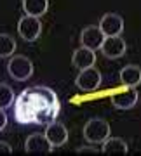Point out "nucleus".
I'll return each instance as SVG.
<instances>
[{"instance_id": "1", "label": "nucleus", "mask_w": 141, "mask_h": 156, "mask_svg": "<svg viewBox=\"0 0 141 156\" xmlns=\"http://www.w3.org/2000/svg\"><path fill=\"white\" fill-rule=\"evenodd\" d=\"M59 115V101L49 87H30L16 97L14 118L21 125H49Z\"/></svg>"}, {"instance_id": "2", "label": "nucleus", "mask_w": 141, "mask_h": 156, "mask_svg": "<svg viewBox=\"0 0 141 156\" xmlns=\"http://www.w3.org/2000/svg\"><path fill=\"white\" fill-rule=\"evenodd\" d=\"M84 137L91 144H103L110 137V125L103 118H91L84 125Z\"/></svg>"}, {"instance_id": "3", "label": "nucleus", "mask_w": 141, "mask_h": 156, "mask_svg": "<svg viewBox=\"0 0 141 156\" xmlns=\"http://www.w3.org/2000/svg\"><path fill=\"white\" fill-rule=\"evenodd\" d=\"M7 71L14 80H28L33 73V62L30 61L26 56H12L7 64Z\"/></svg>"}, {"instance_id": "4", "label": "nucleus", "mask_w": 141, "mask_h": 156, "mask_svg": "<svg viewBox=\"0 0 141 156\" xmlns=\"http://www.w3.org/2000/svg\"><path fill=\"white\" fill-rule=\"evenodd\" d=\"M40 31H42V23H40L39 17L35 16H23L17 23V33L23 40L26 42H33V40L39 38Z\"/></svg>"}, {"instance_id": "5", "label": "nucleus", "mask_w": 141, "mask_h": 156, "mask_svg": "<svg viewBox=\"0 0 141 156\" xmlns=\"http://www.w3.org/2000/svg\"><path fill=\"white\" fill-rule=\"evenodd\" d=\"M75 83H77V87L80 90H84V92H92V90H96L99 87V83H101V73L94 66L85 68V69H82L79 73V76L75 78Z\"/></svg>"}, {"instance_id": "6", "label": "nucleus", "mask_w": 141, "mask_h": 156, "mask_svg": "<svg viewBox=\"0 0 141 156\" xmlns=\"http://www.w3.org/2000/svg\"><path fill=\"white\" fill-rule=\"evenodd\" d=\"M127 50V44L125 40L117 35V37H105L101 44V52L110 59H117V57H122Z\"/></svg>"}, {"instance_id": "7", "label": "nucleus", "mask_w": 141, "mask_h": 156, "mask_svg": "<svg viewBox=\"0 0 141 156\" xmlns=\"http://www.w3.org/2000/svg\"><path fill=\"white\" fill-rule=\"evenodd\" d=\"M54 146L49 142V139L45 137V134L35 132V134L28 135V139L24 140V149L26 153H35V154H49Z\"/></svg>"}, {"instance_id": "8", "label": "nucleus", "mask_w": 141, "mask_h": 156, "mask_svg": "<svg viewBox=\"0 0 141 156\" xmlns=\"http://www.w3.org/2000/svg\"><path fill=\"white\" fill-rule=\"evenodd\" d=\"M103 40H105V33H103L101 28L96 26V24L85 26V28L82 30V33H80V42H82V45L87 47V49H92V50L101 49Z\"/></svg>"}, {"instance_id": "9", "label": "nucleus", "mask_w": 141, "mask_h": 156, "mask_svg": "<svg viewBox=\"0 0 141 156\" xmlns=\"http://www.w3.org/2000/svg\"><path fill=\"white\" fill-rule=\"evenodd\" d=\"M99 28L105 33V37H117L124 30V19L119 14H115V12H108V14H105L101 17Z\"/></svg>"}, {"instance_id": "10", "label": "nucleus", "mask_w": 141, "mask_h": 156, "mask_svg": "<svg viewBox=\"0 0 141 156\" xmlns=\"http://www.w3.org/2000/svg\"><path fill=\"white\" fill-rule=\"evenodd\" d=\"M138 102V90L136 87H125L122 90H117L112 95V104L119 109H129Z\"/></svg>"}, {"instance_id": "11", "label": "nucleus", "mask_w": 141, "mask_h": 156, "mask_svg": "<svg viewBox=\"0 0 141 156\" xmlns=\"http://www.w3.org/2000/svg\"><path fill=\"white\" fill-rule=\"evenodd\" d=\"M45 137L49 139V142H51L54 147H58V146H63L68 140V130L63 123L52 122V123L47 125V128H45Z\"/></svg>"}, {"instance_id": "12", "label": "nucleus", "mask_w": 141, "mask_h": 156, "mask_svg": "<svg viewBox=\"0 0 141 156\" xmlns=\"http://www.w3.org/2000/svg\"><path fill=\"white\" fill-rule=\"evenodd\" d=\"M72 62H73L75 68H79V69H85V68H91L94 66V62H96V54H94V50L92 49H87V47H79V49L73 52V56H72Z\"/></svg>"}, {"instance_id": "13", "label": "nucleus", "mask_w": 141, "mask_h": 156, "mask_svg": "<svg viewBox=\"0 0 141 156\" xmlns=\"http://www.w3.org/2000/svg\"><path fill=\"white\" fill-rule=\"evenodd\" d=\"M120 82L124 87H138L141 83V68L138 64H127L120 69Z\"/></svg>"}, {"instance_id": "14", "label": "nucleus", "mask_w": 141, "mask_h": 156, "mask_svg": "<svg viewBox=\"0 0 141 156\" xmlns=\"http://www.w3.org/2000/svg\"><path fill=\"white\" fill-rule=\"evenodd\" d=\"M101 151L105 154H127L129 146H127V142L122 137H108L103 142Z\"/></svg>"}, {"instance_id": "15", "label": "nucleus", "mask_w": 141, "mask_h": 156, "mask_svg": "<svg viewBox=\"0 0 141 156\" xmlns=\"http://www.w3.org/2000/svg\"><path fill=\"white\" fill-rule=\"evenodd\" d=\"M49 9V0H23V11L28 16L40 17Z\"/></svg>"}, {"instance_id": "16", "label": "nucleus", "mask_w": 141, "mask_h": 156, "mask_svg": "<svg viewBox=\"0 0 141 156\" xmlns=\"http://www.w3.org/2000/svg\"><path fill=\"white\" fill-rule=\"evenodd\" d=\"M16 50V40L9 33H0V57H9Z\"/></svg>"}, {"instance_id": "17", "label": "nucleus", "mask_w": 141, "mask_h": 156, "mask_svg": "<svg viewBox=\"0 0 141 156\" xmlns=\"http://www.w3.org/2000/svg\"><path fill=\"white\" fill-rule=\"evenodd\" d=\"M14 101V90L6 83H0V109H6Z\"/></svg>"}, {"instance_id": "18", "label": "nucleus", "mask_w": 141, "mask_h": 156, "mask_svg": "<svg viewBox=\"0 0 141 156\" xmlns=\"http://www.w3.org/2000/svg\"><path fill=\"white\" fill-rule=\"evenodd\" d=\"M77 153H79V154H84V153L96 154V153H99V151H98L96 147H85V146H82V147H77Z\"/></svg>"}, {"instance_id": "19", "label": "nucleus", "mask_w": 141, "mask_h": 156, "mask_svg": "<svg viewBox=\"0 0 141 156\" xmlns=\"http://www.w3.org/2000/svg\"><path fill=\"white\" fill-rule=\"evenodd\" d=\"M6 125H7V115L4 113V109H0V132L6 128Z\"/></svg>"}, {"instance_id": "20", "label": "nucleus", "mask_w": 141, "mask_h": 156, "mask_svg": "<svg viewBox=\"0 0 141 156\" xmlns=\"http://www.w3.org/2000/svg\"><path fill=\"white\" fill-rule=\"evenodd\" d=\"M0 153L11 154V153H12V147H11L9 144H7V142H2V140H0Z\"/></svg>"}]
</instances>
